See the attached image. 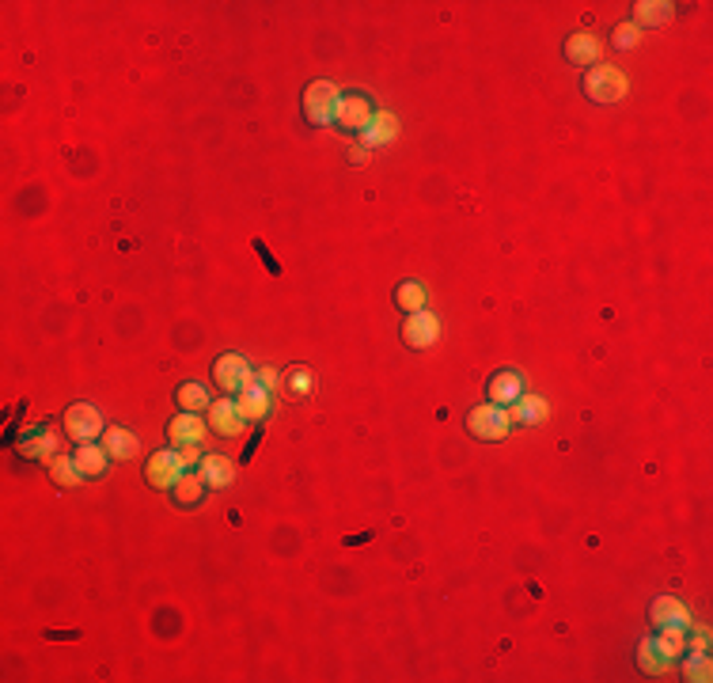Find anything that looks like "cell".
<instances>
[{
  "instance_id": "1",
  "label": "cell",
  "mask_w": 713,
  "mask_h": 683,
  "mask_svg": "<svg viewBox=\"0 0 713 683\" xmlns=\"http://www.w3.org/2000/svg\"><path fill=\"white\" fill-rule=\"evenodd\" d=\"M626 91H630L626 73L615 69V65H596V69H589V76H584V95H589L592 103H604V107L623 103Z\"/></svg>"
},
{
  "instance_id": "2",
  "label": "cell",
  "mask_w": 713,
  "mask_h": 683,
  "mask_svg": "<svg viewBox=\"0 0 713 683\" xmlns=\"http://www.w3.org/2000/svg\"><path fill=\"white\" fill-rule=\"evenodd\" d=\"M509 429H513V418H509V410H505V406L486 403V406H474L467 414V433L479 437V440H505V437H509Z\"/></svg>"
},
{
  "instance_id": "3",
  "label": "cell",
  "mask_w": 713,
  "mask_h": 683,
  "mask_svg": "<svg viewBox=\"0 0 713 683\" xmlns=\"http://www.w3.org/2000/svg\"><path fill=\"white\" fill-rule=\"evenodd\" d=\"M338 99H342V91L330 81L308 84V91H304V118L311 125H330L338 118Z\"/></svg>"
},
{
  "instance_id": "4",
  "label": "cell",
  "mask_w": 713,
  "mask_h": 683,
  "mask_svg": "<svg viewBox=\"0 0 713 683\" xmlns=\"http://www.w3.org/2000/svg\"><path fill=\"white\" fill-rule=\"evenodd\" d=\"M213 380H216V388H220V391L240 395L243 388L255 384L259 372L250 369V361H247V357H240V354H225V357H216V364H213Z\"/></svg>"
},
{
  "instance_id": "5",
  "label": "cell",
  "mask_w": 713,
  "mask_h": 683,
  "mask_svg": "<svg viewBox=\"0 0 713 683\" xmlns=\"http://www.w3.org/2000/svg\"><path fill=\"white\" fill-rule=\"evenodd\" d=\"M65 433H69L76 444H88V440H95V437H103V433H106L103 414H99V410H95L91 403H72V406L65 410Z\"/></svg>"
},
{
  "instance_id": "6",
  "label": "cell",
  "mask_w": 713,
  "mask_h": 683,
  "mask_svg": "<svg viewBox=\"0 0 713 683\" xmlns=\"http://www.w3.org/2000/svg\"><path fill=\"white\" fill-rule=\"evenodd\" d=\"M145 474H149L152 486L171 490V486H175L182 474H186V464H182L179 448H160V452H152V459L145 464Z\"/></svg>"
},
{
  "instance_id": "7",
  "label": "cell",
  "mask_w": 713,
  "mask_h": 683,
  "mask_svg": "<svg viewBox=\"0 0 713 683\" xmlns=\"http://www.w3.org/2000/svg\"><path fill=\"white\" fill-rule=\"evenodd\" d=\"M437 338H440V320L433 312H410L406 315V323H403V342L410 346V349H429V346H437Z\"/></svg>"
},
{
  "instance_id": "8",
  "label": "cell",
  "mask_w": 713,
  "mask_h": 683,
  "mask_svg": "<svg viewBox=\"0 0 713 683\" xmlns=\"http://www.w3.org/2000/svg\"><path fill=\"white\" fill-rule=\"evenodd\" d=\"M209 429H213L216 437H240L243 429H247V418L240 414V406H235L232 395L209 406Z\"/></svg>"
},
{
  "instance_id": "9",
  "label": "cell",
  "mask_w": 713,
  "mask_h": 683,
  "mask_svg": "<svg viewBox=\"0 0 713 683\" xmlns=\"http://www.w3.org/2000/svg\"><path fill=\"white\" fill-rule=\"evenodd\" d=\"M395 137H399V118H395L391 110H376V115L369 118V125L361 130V145L379 149V145H391Z\"/></svg>"
},
{
  "instance_id": "10",
  "label": "cell",
  "mask_w": 713,
  "mask_h": 683,
  "mask_svg": "<svg viewBox=\"0 0 713 683\" xmlns=\"http://www.w3.org/2000/svg\"><path fill=\"white\" fill-rule=\"evenodd\" d=\"M235 406H240V414H243L247 422H262L269 410H274V391L262 388L259 380H255L250 388H243L240 395H235Z\"/></svg>"
},
{
  "instance_id": "11",
  "label": "cell",
  "mask_w": 713,
  "mask_h": 683,
  "mask_svg": "<svg viewBox=\"0 0 713 683\" xmlns=\"http://www.w3.org/2000/svg\"><path fill=\"white\" fill-rule=\"evenodd\" d=\"M489 403L494 406H513L520 395H524V376H520L516 369H501L494 380H489Z\"/></svg>"
},
{
  "instance_id": "12",
  "label": "cell",
  "mask_w": 713,
  "mask_h": 683,
  "mask_svg": "<svg viewBox=\"0 0 713 683\" xmlns=\"http://www.w3.org/2000/svg\"><path fill=\"white\" fill-rule=\"evenodd\" d=\"M376 115V110H372V103L369 99H364V95H342V99H338V125H342V130H364V125H369V118Z\"/></svg>"
},
{
  "instance_id": "13",
  "label": "cell",
  "mask_w": 713,
  "mask_h": 683,
  "mask_svg": "<svg viewBox=\"0 0 713 683\" xmlns=\"http://www.w3.org/2000/svg\"><path fill=\"white\" fill-rule=\"evenodd\" d=\"M167 437H171V444H175V448H186V444H201V440H205V422H201V414H190V410L175 414V418H171V425H167Z\"/></svg>"
},
{
  "instance_id": "14",
  "label": "cell",
  "mask_w": 713,
  "mask_h": 683,
  "mask_svg": "<svg viewBox=\"0 0 713 683\" xmlns=\"http://www.w3.org/2000/svg\"><path fill=\"white\" fill-rule=\"evenodd\" d=\"M103 448H106V456L115 459V464H125V459H133L140 452V440L125 425H110L103 433Z\"/></svg>"
},
{
  "instance_id": "15",
  "label": "cell",
  "mask_w": 713,
  "mask_h": 683,
  "mask_svg": "<svg viewBox=\"0 0 713 683\" xmlns=\"http://www.w3.org/2000/svg\"><path fill=\"white\" fill-rule=\"evenodd\" d=\"M649 615H653V623H657V627H683V630H691V627H694V623H691L687 603H679L675 596H657V600H653V608H649Z\"/></svg>"
},
{
  "instance_id": "16",
  "label": "cell",
  "mask_w": 713,
  "mask_h": 683,
  "mask_svg": "<svg viewBox=\"0 0 713 683\" xmlns=\"http://www.w3.org/2000/svg\"><path fill=\"white\" fill-rule=\"evenodd\" d=\"M505 410H509V418L520 422V425H543L550 418V406H547L543 395H528V391L520 395L513 406H505Z\"/></svg>"
},
{
  "instance_id": "17",
  "label": "cell",
  "mask_w": 713,
  "mask_h": 683,
  "mask_svg": "<svg viewBox=\"0 0 713 683\" xmlns=\"http://www.w3.org/2000/svg\"><path fill=\"white\" fill-rule=\"evenodd\" d=\"M565 57L573 61V65H599V38L589 35V30H581V35H569L565 38Z\"/></svg>"
},
{
  "instance_id": "18",
  "label": "cell",
  "mask_w": 713,
  "mask_h": 683,
  "mask_svg": "<svg viewBox=\"0 0 713 683\" xmlns=\"http://www.w3.org/2000/svg\"><path fill=\"white\" fill-rule=\"evenodd\" d=\"M198 474L205 479V486H213V490H225L232 479H235V464L228 456H201V464H198Z\"/></svg>"
},
{
  "instance_id": "19",
  "label": "cell",
  "mask_w": 713,
  "mask_h": 683,
  "mask_svg": "<svg viewBox=\"0 0 713 683\" xmlns=\"http://www.w3.org/2000/svg\"><path fill=\"white\" fill-rule=\"evenodd\" d=\"M76 467H81V474L84 479H99V474H106V467H110V456H106V448L103 444H95V440H88V444H81L76 448Z\"/></svg>"
},
{
  "instance_id": "20",
  "label": "cell",
  "mask_w": 713,
  "mask_h": 683,
  "mask_svg": "<svg viewBox=\"0 0 713 683\" xmlns=\"http://www.w3.org/2000/svg\"><path fill=\"white\" fill-rule=\"evenodd\" d=\"M675 15V8L668 4V0H641V4H633V27H660L668 23Z\"/></svg>"
},
{
  "instance_id": "21",
  "label": "cell",
  "mask_w": 713,
  "mask_h": 683,
  "mask_svg": "<svg viewBox=\"0 0 713 683\" xmlns=\"http://www.w3.org/2000/svg\"><path fill=\"white\" fill-rule=\"evenodd\" d=\"M638 669L645 672V676H668V669H672V661L660 653V649L653 645V638H645L641 645H638Z\"/></svg>"
},
{
  "instance_id": "22",
  "label": "cell",
  "mask_w": 713,
  "mask_h": 683,
  "mask_svg": "<svg viewBox=\"0 0 713 683\" xmlns=\"http://www.w3.org/2000/svg\"><path fill=\"white\" fill-rule=\"evenodd\" d=\"M687 634H691V630H683V627H660V638H653V645H657L668 661H675V657L687 653Z\"/></svg>"
},
{
  "instance_id": "23",
  "label": "cell",
  "mask_w": 713,
  "mask_h": 683,
  "mask_svg": "<svg viewBox=\"0 0 713 683\" xmlns=\"http://www.w3.org/2000/svg\"><path fill=\"white\" fill-rule=\"evenodd\" d=\"M171 494H175V501H179V505H198V501L205 498V479H201L198 471H186L182 479H179L175 486H171Z\"/></svg>"
},
{
  "instance_id": "24",
  "label": "cell",
  "mask_w": 713,
  "mask_h": 683,
  "mask_svg": "<svg viewBox=\"0 0 713 683\" xmlns=\"http://www.w3.org/2000/svg\"><path fill=\"white\" fill-rule=\"evenodd\" d=\"M175 403H179L182 410H190V414H201V410H209V406H213V399H209V391H205V384H182V388H179V395H175Z\"/></svg>"
},
{
  "instance_id": "25",
  "label": "cell",
  "mask_w": 713,
  "mask_h": 683,
  "mask_svg": "<svg viewBox=\"0 0 713 683\" xmlns=\"http://www.w3.org/2000/svg\"><path fill=\"white\" fill-rule=\"evenodd\" d=\"M20 452H23L27 459H42V464H50V459L57 456V437H54V433H38V437L23 440Z\"/></svg>"
},
{
  "instance_id": "26",
  "label": "cell",
  "mask_w": 713,
  "mask_h": 683,
  "mask_svg": "<svg viewBox=\"0 0 713 683\" xmlns=\"http://www.w3.org/2000/svg\"><path fill=\"white\" fill-rule=\"evenodd\" d=\"M46 467H50L54 482H61V486H76V482H84V474H81V467H76V459H72V456H61V452H57Z\"/></svg>"
},
{
  "instance_id": "27",
  "label": "cell",
  "mask_w": 713,
  "mask_h": 683,
  "mask_svg": "<svg viewBox=\"0 0 713 683\" xmlns=\"http://www.w3.org/2000/svg\"><path fill=\"white\" fill-rule=\"evenodd\" d=\"M395 304H399L406 315L410 312H421L425 308V285L421 281H403L399 289H395Z\"/></svg>"
},
{
  "instance_id": "28",
  "label": "cell",
  "mask_w": 713,
  "mask_h": 683,
  "mask_svg": "<svg viewBox=\"0 0 713 683\" xmlns=\"http://www.w3.org/2000/svg\"><path fill=\"white\" fill-rule=\"evenodd\" d=\"M683 679L691 683H709L713 679V664H709V653L702 649V653H687L683 661Z\"/></svg>"
},
{
  "instance_id": "29",
  "label": "cell",
  "mask_w": 713,
  "mask_h": 683,
  "mask_svg": "<svg viewBox=\"0 0 713 683\" xmlns=\"http://www.w3.org/2000/svg\"><path fill=\"white\" fill-rule=\"evenodd\" d=\"M284 388H289L296 399H308V395L315 391V376L311 369H304V364H296V369H289V376H284Z\"/></svg>"
},
{
  "instance_id": "30",
  "label": "cell",
  "mask_w": 713,
  "mask_h": 683,
  "mask_svg": "<svg viewBox=\"0 0 713 683\" xmlns=\"http://www.w3.org/2000/svg\"><path fill=\"white\" fill-rule=\"evenodd\" d=\"M638 42H641V30L633 27V23H619V27H615V46H619V50H633Z\"/></svg>"
},
{
  "instance_id": "31",
  "label": "cell",
  "mask_w": 713,
  "mask_h": 683,
  "mask_svg": "<svg viewBox=\"0 0 713 683\" xmlns=\"http://www.w3.org/2000/svg\"><path fill=\"white\" fill-rule=\"evenodd\" d=\"M179 456H182V464H186V471L201 464V448H198V444H186V448H179Z\"/></svg>"
},
{
  "instance_id": "32",
  "label": "cell",
  "mask_w": 713,
  "mask_h": 683,
  "mask_svg": "<svg viewBox=\"0 0 713 683\" xmlns=\"http://www.w3.org/2000/svg\"><path fill=\"white\" fill-rule=\"evenodd\" d=\"M259 384H262V388H269V391H274V388L281 384V376H277V369H269V364H266V369H259Z\"/></svg>"
},
{
  "instance_id": "33",
  "label": "cell",
  "mask_w": 713,
  "mask_h": 683,
  "mask_svg": "<svg viewBox=\"0 0 713 683\" xmlns=\"http://www.w3.org/2000/svg\"><path fill=\"white\" fill-rule=\"evenodd\" d=\"M706 645H709V634H706V630H699V634H694V638L687 634V649H691V653H702Z\"/></svg>"
},
{
  "instance_id": "34",
  "label": "cell",
  "mask_w": 713,
  "mask_h": 683,
  "mask_svg": "<svg viewBox=\"0 0 713 683\" xmlns=\"http://www.w3.org/2000/svg\"><path fill=\"white\" fill-rule=\"evenodd\" d=\"M350 164H353V167H364V164H369V149H364V145H361V149H350Z\"/></svg>"
}]
</instances>
